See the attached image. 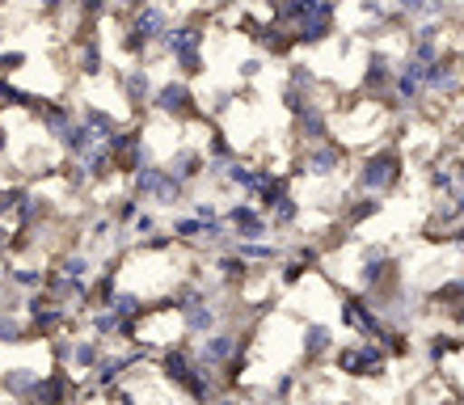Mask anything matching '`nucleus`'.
I'll return each mask as SVG.
<instances>
[{"label":"nucleus","mask_w":464,"mask_h":405,"mask_svg":"<svg viewBox=\"0 0 464 405\" xmlns=\"http://www.w3.org/2000/svg\"><path fill=\"white\" fill-rule=\"evenodd\" d=\"M198 236H203V220H195V216L173 224V241H198Z\"/></svg>","instance_id":"26"},{"label":"nucleus","mask_w":464,"mask_h":405,"mask_svg":"<svg viewBox=\"0 0 464 405\" xmlns=\"http://www.w3.org/2000/svg\"><path fill=\"white\" fill-rule=\"evenodd\" d=\"M119 85H122V98H127V106H131V111H148V106H152V93H157V85H152V72H148L144 63L122 68V72H119Z\"/></svg>","instance_id":"8"},{"label":"nucleus","mask_w":464,"mask_h":405,"mask_svg":"<svg viewBox=\"0 0 464 405\" xmlns=\"http://www.w3.org/2000/svg\"><path fill=\"white\" fill-rule=\"evenodd\" d=\"M392 76H397V68H392V60L384 55V51H372L363 63V89L372 93V98H389L392 93Z\"/></svg>","instance_id":"11"},{"label":"nucleus","mask_w":464,"mask_h":405,"mask_svg":"<svg viewBox=\"0 0 464 405\" xmlns=\"http://www.w3.org/2000/svg\"><path fill=\"white\" fill-rule=\"evenodd\" d=\"M266 220L275 224V228H292V224L300 220V203H295L292 195H283L279 203H270L266 207Z\"/></svg>","instance_id":"19"},{"label":"nucleus","mask_w":464,"mask_h":405,"mask_svg":"<svg viewBox=\"0 0 464 405\" xmlns=\"http://www.w3.org/2000/svg\"><path fill=\"white\" fill-rule=\"evenodd\" d=\"M76 68H81V76L106 72V47H102L98 38H81V43H76Z\"/></svg>","instance_id":"17"},{"label":"nucleus","mask_w":464,"mask_h":405,"mask_svg":"<svg viewBox=\"0 0 464 405\" xmlns=\"http://www.w3.org/2000/svg\"><path fill=\"white\" fill-rule=\"evenodd\" d=\"M195 220H203V224L220 220V207H216V203H208V198H198V203H195Z\"/></svg>","instance_id":"31"},{"label":"nucleus","mask_w":464,"mask_h":405,"mask_svg":"<svg viewBox=\"0 0 464 405\" xmlns=\"http://www.w3.org/2000/svg\"><path fill=\"white\" fill-rule=\"evenodd\" d=\"M224 224H228L232 233L241 236V241H257V236H266V233H270L266 211L254 207V203H232L228 216H224Z\"/></svg>","instance_id":"7"},{"label":"nucleus","mask_w":464,"mask_h":405,"mask_svg":"<svg viewBox=\"0 0 464 405\" xmlns=\"http://www.w3.org/2000/svg\"><path fill=\"white\" fill-rule=\"evenodd\" d=\"M257 47L266 51V55H275V60H283V55H292V51H295V34L287 30V25L266 22V30L257 34Z\"/></svg>","instance_id":"16"},{"label":"nucleus","mask_w":464,"mask_h":405,"mask_svg":"<svg viewBox=\"0 0 464 405\" xmlns=\"http://www.w3.org/2000/svg\"><path fill=\"white\" fill-rule=\"evenodd\" d=\"M262 68H266V60H262V55H245V60L237 63V76H241V81H257V76H262Z\"/></svg>","instance_id":"27"},{"label":"nucleus","mask_w":464,"mask_h":405,"mask_svg":"<svg viewBox=\"0 0 464 405\" xmlns=\"http://www.w3.org/2000/svg\"><path fill=\"white\" fill-rule=\"evenodd\" d=\"M292 127H295V140H300V144H325V140H330V114H325V106H321V101H313V106H308V111H300L292 119Z\"/></svg>","instance_id":"10"},{"label":"nucleus","mask_w":464,"mask_h":405,"mask_svg":"<svg viewBox=\"0 0 464 405\" xmlns=\"http://www.w3.org/2000/svg\"><path fill=\"white\" fill-rule=\"evenodd\" d=\"M72 123H76V111L68 106V101H47V106H43V114H38V127H43L51 140H60V135L68 131Z\"/></svg>","instance_id":"14"},{"label":"nucleus","mask_w":464,"mask_h":405,"mask_svg":"<svg viewBox=\"0 0 464 405\" xmlns=\"http://www.w3.org/2000/svg\"><path fill=\"white\" fill-rule=\"evenodd\" d=\"M343 165H346V144L325 140V144H308L304 148V157H300L295 173H300V178H313V182H325V178H334Z\"/></svg>","instance_id":"6"},{"label":"nucleus","mask_w":464,"mask_h":405,"mask_svg":"<svg viewBox=\"0 0 464 405\" xmlns=\"http://www.w3.org/2000/svg\"><path fill=\"white\" fill-rule=\"evenodd\" d=\"M131 190L140 203H160V207H173V203L186 198V186L165 165H148V169L131 173Z\"/></svg>","instance_id":"5"},{"label":"nucleus","mask_w":464,"mask_h":405,"mask_svg":"<svg viewBox=\"0 0 464 405\" xmlns=\"http://www.w3.org/2000/svg\"><path fill=\"white\" fill-rule=\"evenodd\" d=\"M169 25H173L169 13L160 9V5H152V0L135 5L131 22H127V30H122V51H127V55H135V60H144L148 47H157Z\"/></svg>","instance_id":"3"},{"label":"nucleus","mask_w":464,"mask_h":405,"mask_svg":"<svg viewBox=\"0 0 464 405\" xmlns=\"http://www.w3.org/2000/svg\"><path fill=\"white\" fill-rule=\"evenodd\" d=\"M135 216H140V198H135V195L119 198V207H114V220H119V224H131Z\"/></svg>","instance_id":"29"},{"label":"nucleus","mask_w":464,"mask_h":405,"mask_svg":"<svg viewBox=\"0 0 464 405\" xmlns=\"http://www.w3.org/2000/svg\"><path fill=\"white\" fill-rule=\"evenodd\" d=\"M13 283H22V287H38L43 275H38V270H13Z\"/></svg>","instance_id":"32"},{"label":"nucleus","mask_w":464,"mask_h":405,"mask_svg":"<svg viewBox=\"0 0 464 405\" xmlns=\"http://www.w3.org/2000/svg\"><path fill=\"white\" fill-rule=\"evenodd\" d=\"M5 152H9V127L0 123V157H5Z\"/></svg>","instance_id":"34"},{"label":"nucleus","mask_w":464,"mask_h":405,"mask_svg":"<svg viewBox=\"0 0 464 405\" xmlns=\"http://www.w3.org/2000/svg\"><path fill=\"white\" fill-rule=\"evenodd\" d=\"M157 47L165 51V55H173V63H178L182 81H190V76H203V72H208V60H203V47H208V30H203L198 22L169 25Z\"/></svg>","instance_id":"1"},{"label":"nucleus","mask_w":464,"mask_h":405,"mask_svg":"<svg viewBox=\"0 0 464 405\" xmlns=\"http://www.w3.org/2000/svg\"><path fill=\"white\" fill-rule=\"evenodd\" d=\"M283 85H295V89H304V93H317V72L308 68V63H287V81Z\"/></svg>","instance_id":"22"},{"label":"nucleus","mask_w":464,"mask_h":405,"mask_svg":"<svg viewBox=\"0 0 464 405\" xmlns=\"http://www.w3.org/2000/svg\"><path fill=\"white\" fill-rule=\"evenodd\" d=\"M25 63H30V55H25V51H0V76L22 72Z\"/></svg>","instance_id":"25"},{"label":"nucleus","mask_w":464,"mask_h":405,"mask_svg":"<svg viewBox=\"0 0 464 405\" xmlns=\"http://www.w3.org/2000/svg\"><path fill=\"white\" fill-rule=\"evenodd\" d=\"M279 101H283V111L295 119V114L308 111V106H313L317 98H313V93H304V89H295V85H283V89H279Z\"/></svg>","instance_id":"21"},{"label":"nucleus","mask_w":464,"mask_h":405,"mask_svg":"<svg viewBox=\"0 0 464 405\" xmlns=\"http://www.w3.org/2000/svg\"><path fill=\"white\" fill-rule=\"evenodd\" d=\"M68 5H72V13L81 17V25H85V30H93V25L111 13V0H68Z\"/></svg>","instance_id":"20"},{"label":"nucleus","mask_w":464,"mask_h":405,"mask_svg":"<svg viewBox=\"0 0 464 405\" xmlns=\"http://www.w3.org/2000/svg\"><path fill=\"white\" fill-rule=\"evenodd\" d=\"M376 211H380V198L376 195H363V198H354V207L346 211V220H351V224H363L367 216H376Z\"/></svg>","instance_id":"24"},{"label":"nucleus","mask_w":464,"mask_h":405,"mask_svg":"<svg viewBox=\"0 0 464 405\" xmlns=\"http://www.w3.org/2000/svg\"><path fill=\"white\" fill-rule=\"evenodd\" d=\"M127 5H131V9H135V5H144V0H127Z\"/></svg>","instance_id":"35"},{"label":"nucleus","mask_w":464,"mask_h":405,"mask_svg":"<svg viewBox=\"0 0 464 405\" xmlns=\"http://www.w3.org/2000/svg\"><path fill=\"white\" fill-rule=\"evenodd\" d=\"M81 165H85V173H89V182H106V178H114V169H119V160L111 157V152H106V148H93V152H89L85 160H81Z\"/></svg>","instance_id":"18"},{"label":"nucleus","mask_w":464,"mask_h":405,"mask_svg":"<svg viewBox=\"0 0 464 405\" xmlns=\"http://www.w3.org/2000/svg\"><path fill=\"white\" fill-rule=\"evenodd\" d=\"M334 30H338V5H330V9L313 13L308 22L295 25L292 34H295V47H321V43H330Z\"/></svg>","instance_id":"9"},{"label":"nucleus","mask_w":464,"mask_h":405,"mask_svg":"<svg viewBox=\"0 0 464 405\" xmlns=\"http://www.w3.org/2000/svg\"><path fill=\"white\" fill-rule=\"evenodd\" d=\"M63 5H68V0H38V9H43V13H60Z\"/></svg>","instance_id":"33"},{"label":"nucleus","mask_w":464,"mask_h":405,"mask_svg":"<svg viewBox=\"0 0 464 405\" xmlns=\"http://www.w3.org/2000/svg\"><path fill=\"white\" fill-rule=\"evenodd\" d=\"M152 111L165 114V119H173V123H195V119H208V111L198 106V93L190 89V81H165V85H157V93H152Z\"/></svg>","instance_id":"4"},{"label":"nucleus","mask_w":464,"mask_h":405,"mask_svg":"<svg viewBox=\"0 0 464 405\" xmlns=\"http://www.w3.org/2000/svg\"><path fill=\"white\" fill-rule=\"evenodd\" d=\"M165 169H169V173H173V178H178V182H182V186H190V182H198V178L208 173V157H203L198 148L182 144V148H178V152H173V157H169V165H165Z\"/></svg>","instance_id":"12"},{"label":"nucleus","mask_w":464,"mask_h":405,"mask_svg":"<svg viewBox=\"0 0 464 405\" xmlns=\"http://www.w3.org/2000/svg\"><path fill=\"white\" fill-rule=\"evenodd\" d=\"M81 123L89 127V135L98 140V144H106L114 131H119V119H114L111 111H102V106H93V101H85L81 106Z\"/></svg>","instance_id":"15"},{"label":"nucleus","mask_w":464,"mask_h":405,"mask_svg":"<svg viewBox=\"0 0 464 405\" xmlns=\"http://www.w3.org/2000/svg\"><path fill=\"white\" fill-rule=\"evenodd\" d=\"M25 195H30L25 186H5V190H0V220H5V216H17V207L25 203Z\"/></svg>","instance_id":"23"},{"label":"nucleus","mask_w":464,"mask_h":405,"mask_svg":"<svg viewBox=\"0 0 464 405\" xmlns=\"http://www.w3.org/2000/svg\"><path fill=\"white\" fill-rule=\"evenodd\" d=\"M401 169H405V157L401 148H376V152H367L363 160H359V169H354V186L363 190V195H389L392 186L401 182Z\"/></svg>","instance_id":"2"},{"label":"nucleus","mask_w":464,"mask_h":405,"mask_svg":"<svg viewBox=\"0 0 464 405\" xmlns=\"http://www.w3.org/2000/svg\"><path fill=\"white\" fill-rule=\"evenodd\" d=\"M330 5H338V0H279V9H275V17H270V22H275V25H287V30H295L300 22H308L313 13L330 9Z\"/></svg>","instance_id":"13"},{"label":"nucleus","mask_w":464,"mask_h":405,"mask_svg":"<svg viewBox=\"0 0 464 405\" xmlns=\"http://www.w3.org/2000/svg\"><path fill=\"white\" fill-rule=\"evenodd\" d=\"M232 101H237V93L232 89H216V98H211V119H224V114L232 111Z\"/></svg>","instance_id":"28"},{"label":"nucleus","mask_w":464,"mask_h":405,"mask_svg":"<svg viewBox=\"0 0 464 405\" xmlns=\"http://www.w3.org/2000/svg\"><path fill=\"white\" fill-rule=\"evenodd\" d=\"M325 346H330V330H325V325H313V330H308V351L317 355V351H325Z\"/></svg>","instance_id":"30"}]
</instances>
